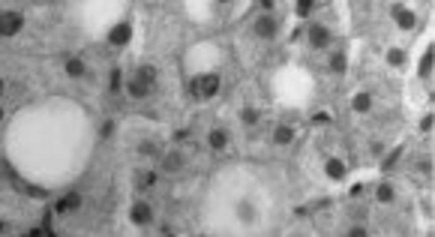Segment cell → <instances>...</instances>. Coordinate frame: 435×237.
Listing matches in <instances>:
<instances>
[{
	"label": "cell",
	"mask_w": 435,
	"mask_h": 237,
	"mask_svg": "<svg viewBox=\"0 0 435 237\" xmlns=\"http://www.w3.org/2000/svg\"><path fill=\"white\" fill-rule=\"evenodd\" d=\"M27 237H45V231H42V228H30V231H27Z\"/></svg>",
	"instance_id": "obj_30"
},
{
	"label": "cell",
	"mask_w": 435,
	"mask_h": 237,
	"mask_svg": "<svg viewBox=\"0 0 435 237\" xmlns=\"http://www.w3.org/2000/svg\"><path fill=\"white\" fill-rule=\"evenodd\" d=\"M393 12H396V24H399L402 30H411V27H414V12H408V9H402V6H396Z\"/></svg>",
	"instance_id": "obj_10"
},
{
	"label": "cell",
	"mask_w": 435,
	"mask_h": 237,
	"mask_svg": "<svg viewBox=\"0 0 435 237\" xmlns=\"http://www.w3.org/2000/svg\"><path fill=\"white\" fill-rule=\"evenodd\" d=\"M81 207V192L78 189H69L60 201H57V213H75Z\"/></svg>",
	"instance_id": "obj_5"
},
{
	"label": "cell",
	"mask_w": 435,
	"mask_h": 237,
	"mask_svg": "<svg viewBox=\"0 0 435 237\" xmlns=\"http://www.w3.org/2000/svg\"><path fill=\"white\" fill-rule=\"evenodd\" d=\"M126 90H129V96H132V99H144V96H150V90H153V87H150L147 81H141L138 75H132V78L126 81Z\"/></svg>",
	"instance_id": "obj_8"
},
{
	"label": "cell",
	"mask_w": 435,
	"mask_h": 237,
	"mask_svg": "<svg viewBox=\"0 0 435 237\" xmlns=\"http://www.w3.org/2000/svg\"><path fill=\"white\" fill-rule=\"evenodd\" d=\"M348 237H366V231H363V228H351V231H348Z\"/></svg>",
	"instance_id": "obj_31"
},
{
	"label": "cell",
	"mask_w": 435,
	"mask_h": 237,
	"mask_svg": "<svg viewBox=\"0 0 435 237\" xmlns=\"http://www.w3.org/2000/svg\"><path fill=\"white\" fill-rule=\"evenodd\" d=\"M129 219H132L135 225H150V222H153V210H150V204H144V201L132 204V213H129Z\"/></svg>",
	"instance_id": "obj_6"
},
{
	"label": "cell",
	"mask_w": 435,
	"mask_h": 237,
	"mask_svg": "<svg viewBox=\"0 0 435 237\" xmlns=\"http://www.w3.org/2000/svg\"><path fill=\"white\" fill-rule=\"evenodd\" d=\"M276 27H279V21H276L270 12H261V15L255 18V33L264 36V39H273V36H276Z\"/></svg>",
	"instance_id": "obj_2"
},
{
	"label": "cell",
	"mask_w": 435,
	"mask_h": 237,
	"mask_svg": "<svg viewBox=\"0 0 435 237\" xmlns=\"http://www.w3.org/2000/svg\"><path fill=\"white\" fill-rule=\"evenodd\" d=\"M240 117H243V123H246V126H255L261 114H258L255 108H243V111H240Z\"/></svg>",
	"instance_id": "obj_20"
},
{
	"label": "cell",
	"mask_w": 435,
	"mask_h": 237,
	"mask_svg": "<svg viewBox=\"0 0 435 237\" xmlns=\"http://www.w3.org/2000/svg\"><path fill=\"white\" fill-rule=\"evenodd\" d=\"M327 174H330L333 180H339V177H345V165H342L339 159H327Z\"/></svg>",
	"instance_id": "obj_16"
},
{
	"label": "cell",
	"mask_w": 435,
	"mask_h": 237,
	"mask_svg": "<svg viewBox=\"0 0 435 237\" xmlns=\"http://www.w3.org/2000/svg\"><path fill=\"white\" fill-rule=\"evenodd\" d=\"M309 45L312 48H327L330 45V30L324 24H312L309 27Z\"/></svg>",
	"instance_id": "obj_4"
},
{
	"label": "cell",
	"mask_w": 435,
	"mask_h": 237,
	"mask_svg": "<svg viewBox=\"0 0 435 237\" xmlns=\"http://www.w3.org/2000/svg\"><path fill=\"white\" fill-rule=\"evenodd\" d=\"M156 183V174H141L138 177V186H153Z\"/></svg>",
	"instance_id": "obj_27"
},
{
	"label": "cell",
	"mask_w": 435,
	"mask_h": 237,
	"mask_svg": "<svg viewBox=\"0 0 435 237\" xmlns=\"http://www.w3.org/2000/svg\"><path fill=\"white\" fill-rule=\"evenodd\" d=\"M24 27V15L18 12H0V36H15Z\"/></svg>",
	"instance_id": "obj_1"
},
{
	"label": "cell",
	"mask_w": 435,
	"mask_h": 237,
	"mask_svg": "<svg viewBox=\"0 0 435 237\" xmlns=\"http://www.w3.org/2000/svg\"><path fill=\"white\" fill-rule=\"evenodd\" d=\"M432 63H435V51L429 48V51L423 54V60H420V75H423V78H426V75L432 72Z\"/></svg>",
	"instance_id": "obj_19"
},
{
	"label": "cell",
	"mask_w": 435,
	"mask_h": 237,
	"mask_svg": "<svg viewBox=\"0 0 435 237\" xmlns=\"http://www.w3.org/2000/svg\"><path fill=\"white\" fill-rule=\"evenodd\" d=\"M399 156H402V147H396V150H393V153H390V156H387V159H384V168H393V165H396V159H399Z\"/></svg>",
	"instance_id": "obj_25"
},
{
	"label": "cell",
	"mask_w": 435,
	"mask_h": 237,
	"mask_svg": "<svg viewBox=\"0 0 435 237\" xmlns=\"http://www.w3.org/2000/svg\"><path fill=\"white\" fill-rule=\"evenodd\" d=\"M162 168L165 171H180L183 168V153H177V150L174 153H165L162 156Z\"/></svg>",
	"instance_id": "obj_9"
},
{
	"label": "cell",
	"mask_w": 435,
	"mask_h": 237,
	"mask_svg": "<svg viewBox=\"0 0 435 237\" xmlns=\"http://www.w3.org/2000/svg\"><path fill=\"white\" fill-rule=\"evenodd\" d=\"M141 81H147L150 87H156V69L153 66H138V72H135Z\"/></svg>",
	"instance_id": "obj_15"
},
{
	"label": "cell",
	"mask_w": 435,
	"mask_h": 237,
	"mask_svg": "<svg viewBox=\"0 0 435 237\" xmlns=\"http://www.w3.org/2000/svg\"><path fill=\"white\" fill-rule=\"evenodd\" d=\"M378 201H393V186L381 183V186H378Z\"/></svg>",
	"instance_id": "obj_22"
},
{
	"label": "cell",
	"mask_w": 435,
	"mask_h": 237,
	"mask_svg": "<svg viewBox=\"0 0 435 237\" xmlns=\"http://www.w3.org/2000/svg\"><path fill=\"white\" fill-rule=\"evenodd\" d=\"M66 75L81 78V75H84V60H81V57H69V60H66Z\"/></svg>",
	"instance_id": "obj_12"
},
{
	"label": "cell",
	"mask_w": 435,
	"mask_h": 237,
	"mask_svg": "<svg viewBox=\"0 0 435 237\" xmlns=\"http://www.w3.org/2000/svg\"><path fill=\"white\" fill-rule=\"evenodd\" d=\"M138 150H141V156H156V153H159V147H156L153 141H147V144H141Z\"/></svg>",
	"instance_id": "obj_23"
},
{
	"label": "cell",
	"mask_w": 435,
	"mask_h": 237,
	"mask_svg": "<svg viewBox=\"0 0 435 237\" xmlns=\"http://www.w3.org/2000/svg\"><path fill=\"white\" fill-rule=\"evenodd\" d=\"M207 141H210V147H213V150H222V147L228 144V132H225V129H210Z\"/></svg>",
	"instance_id": "obj_11"
},
{
	"label": "cell",
	"mask_w": 435,
	"mask_h": 237,
	"mask_svg": "<svg viewBox=\"0 0 435 237\" xmlns=\"http://www.w3.org/2000/svg\"><path fill=\"white\" fill-rule=\"evenodd\" d=\"M3 228H6V225H3V222H0V231H3Z\"/></svg>",
	"instance_id": "obj_33"
},
{
	"label": "cell",
	"mask_w": 435,
	"mask_h": 237,
	"mask_svg": "<svg viewBox=\"0 0 435 237\" xmlns=\"http://www.w3.org/2000/svg\"><path fill=\"white\" fill-rule=\"evenodd\" d=\"M294 138V129L291 126H276V132H273V141L276 144H288Z\"/></svg>",
	"instance_id": "obj_14"
},
{
	"label": "cell",
	"mask_w": 435,
	"mask_h": 237,
	"mask_svg": "<svg viewBox=\"0 0 435 237\" xmlns=\"http://www.w3.org/2000/svg\"><path fill=\"white\" fill-rule=\"evenodd\" d=\"M45 237H54V234H51V231H48V234H45Z\"/></svg>",
	"instance_id": "obj_35"
},
{
	"label": "cell",
	"mask_w": 435,
	"mask_h": 237,
	"mask_svg": "<svg viewBox=\"0 0 435 237\" xmlns=\"http://www.w3.org/2000/svg\"><path fill=\"white\" fill-rule=\"evenodd\" d=\"M369 105H372V96H369V93H357V96L351 99V108H354V111H369Z\"/></svg>",
	"instance_id": "obj_13"
},
{
	"label": "cell",
	"mask_w": 435,
	"mask_h": 237,
	"mask_svg": "<svg viewBox=\"0 0 435 237\" xmlns=\"http://www.w3.org/2000/svg\"><path fill=\"white\" fill-rule=\"evenodd\" d=\"M0 120H3V108H0Z\"/></svg>",
	"instance_id": "obj_34"
},
{
	"label": "cell",
	"mask_w": 435,
	"mask_h": 237,
	"mask_svg": "<svg viewBox=\"0 0 435 237\" xmlns=\"http://www.w3.org/2000/svg\"><path fill=\"white\" fill-rule=\"evenodd\" d=\"M3 93H6V81L0 78V96H3Z\"/></svg>",
	"instance_id": "obj_32"
},
{
	"label": "cell",
	"mask_w": 435,
	"mask_h": 237,
	"mask_svg": "<svg viewBox=\"0 0 435 237\" xmlns=\"http://www.w3.org/2000/svg\"><path fill=\"white\" fill-rule=\"evenodd\" d=\"M219 75L216 72H207V75H201L198 78V93H201V99H210V96H216L219 93Z\"/></svg>",
	"instance_id": "obj_3"
},
{
	"label": "cell",
	"mask_w": 435,
	"mask_h": 237,
	"mask_svg": "<svg viewBox=\"0 0 435 237\" xmlns=\"http://www.w3.org/2000/svg\"><path fill=\"white\" fill-rule=\"evenodd\" d=\"M387 60H390V63H393V66H399V63H402V60H405V54H402V51H399V48H393V51H390V54H387Z\"/></svg>",
	"instance_id": "obj_24"
},
{
	"label": "cell",
	"mask_w": 435,
	"mask_h": 237,
	"mask_svg": "<svg viewBox=\"0 0 435 237\" xmlns=\"http://www.w3.org/2000/svg\"><path fill=\"white\" fill-rule=\"evenodd\" d=\"M120 84H123V72H120V66H114V69H111V78H108L111 93H120Z\"/></svg>",
	"instance_id": "obj_18"
},
{
	"label": "cell",
	"mask_w": 435,
	"mask_h": 237,
	"mask_svg": "<svg viewBox=\"0 0 435 237\" xmlns=\"http://www.w3.org/2000/svg\"><path fill=\"white\" fill-rule=\"evenodd\" d=\"M237 216H240L243 222H252V219H255V207H252L249 201H240V204H237Z\"/></svg>",
	"instance_id": "obj_17"
},
{
	"label": "cell",
	"mask_w": 435,
	"mask_h": 237,
	"mask_svg": "<svg viewBox=\"0 0 435 237\" xmlns=\"http://www.w3.org/2000/svg\"><path fill=\"white\" fill-rule=\"evenodd\" d=\"M129 36H132V27H129V21H120L117 27H111V33H108V42H111V45H126V42H129Z\"/></svg>",
	"instance_id": "obj_7"
},
{
	"label": "cell",
	"mask_w": 435,
	"mask_h": 237,
	"mask_svg": "<svg viewBox=\"0 0 435 237\" xmlns=\"http://www.w3.org/2000/svg\"><path fill=\"white\" fill-rule=\"evenodd\" d=\"M312 12V0H300L297 3V15H309Z\"/></svg>",
	"instance_id": "obj_26"
},
{
	"label": "cell",
	"mask_w": 435,
	"mask_h": 237,
	"mask_svg": "<svg viewBox=\"0 0 435 237\" xmlns=\"http://www.w3.org/2000/svg\"><path fill=\"white\" fill-rule=\"evenodd\" d=\"M189 96H192V99H201V93H198V78L189 81Z\"/></svg>",
	"instance_id": "obj_28"
},
{
	"label": "cell",
	"mask_w": 435,
	"mask_h": 237,
	"mask_svg": "<svg viewBox=\"0 0 435 237\" xmlns=\"http://www.w3.org/2000/svg\"><path fill=\"white\" fill-rule=\"evenodd\" d=\"M111 132H114V123H111V120H108V123H105V126H102V138H108V135H111Z\"/></svg>",
	"instance_id": "obj_29"
},
{
	"label": "cell",
	"mask_w": 435,
	"mask_h": 237,
	"mask_svg": "<svg viewBox=\"0 0 435 237\" xmlns=\"http://www.w3.org/2000/svg\"><path fill=\"white\" fill-rule=\"evenodd\" d=\"M330 69L333 72H345V54H333L330 57Z\"/></svg>",
	"instance_id": "obj_21"
}]
</instances>
